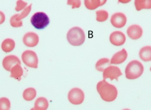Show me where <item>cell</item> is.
Masks as SVG:
<instances>
[{
    "mask_svg": "<svg viewBox=\"0 0 151 110\" xmlns=\"http://www.w3.org/2000/svg\"><path fill=\"white\" fill-rule=\"evenodd\" d=\"M122 75V73L119 67L116 66L111 65L107 67L104 70L103 77L104 80L109 78L111 81L115 79L118 81V77Z\"/></svg>",
    "mask_w": 151,
    "mask_h": 110,
    "instance_id": "52a82bcc",
    "label": "cell"
},
{
    "mask_svg": "<svg viewBox=\"0 0 151 110\" xmlns=\"http://www.w3.org/2000/svg\"><path fill=\"white\" fill-rule=\"evenodd\" d=\"M15 46V42L13 40L7 38L4 40L1 44L2 50L6 52L12 51Z\"/></svg>",
    "mask_w": 151,
    "mask_h": 110,
    "instance_id": "ac0fdd59",
    "label": "cell"
},
{
    "mask_svg": "<svg viewBox=\"0 0 151 110\" xmlns=\"http://www.w3.org/2000/svg\"><path fill=\"white\" fill-rule=\"evenodd\" d=\"M5 19V15L4 13L0 11V24H2L4 22Z\"/></svg>",
    "mask_w": 151,
    "mask_h": 110,
    "instance_id": "83f0119b",
    "label": "cell"
},
{
    "mask_svg": "<svg viewBox=\"0 0 151 110\" xmlns=\"http://www.w3.org/2000/svg\"><path fill=\"white\" fill-rule=\"evenodd\" d=\"M127 17L123 13L118 12L113 14L111 18L110 21L112 25L117 28H121L125 25Z\"/></svg>",
    "mask_w": 151,
    "mask_h": 110,
    "instance_id": "ba28073f",
    "label": "cell"
},
{
    "mask_svg": "<svg viewBox=\"0 0 151 110\" xmlns=\"http://www.w3.org/2000/svg\"><path fill=\"white\" fill-rule=\"evenodd\" d=\"M30 22L32 25L37 29H42L49 24L50 19L47 15L42 12H38L31 17Z\"/></svg>",
    "mask_w": 151,
    "mask_h": 110,
    "instance_id": "277c9868",
    "label": "cell"
},
{
    "mask_svg": "<svg viewBox=\"0 0 151 110\" xmlns=\"http://www.w3.org/2000/svg\"><path fill=\"white\" fill-rule=\"evenodd\" d=\"M32 4H30L24 8L20 14H17L16 19L18 21L21 20L26 17L30 13L32 8Z\"/></svg>",
    "mask_w": 151,
    "mask_h": 110,
    "instance_id": "603a6c76",
    "label": "cell"
},
{
    "mask_svg": "<svg viewBox=\"0 0 151 110\" xmlns=\"http://www.w3.org/2000/svg\"><path fill=\"white\" fill-rule=\"evenodd\" d=\"M24 63L29 67L37 68L38 67V58L35 52L27 50L24 51L21 56Z\"/></svg>",
    "mask_w": 151,
    "mask_h": 110,
    "instance_id": "5b68a950",
    "label": "cell"
},
{
    "mask_svg": "<svg viewBox=\"0 0 151 110\" xmlns=\"http://www.w3.org/2000/svg\"><path fill=\"white\" fill-rule=\"evenodd\" d=\"M144 68L142 64L137 60L130 61L125 69L126 78L129 79H134L140 76L143 73Z\"/></svg>",
    "mask_w": 151,
    "mask_h": 110,
    "instance_id": "7a4b0ae2",
    "label": "cell"
},
{
    "mask_svg": "<svg viewBox=\"0 0 151 110\" xmlns=\"http://www.w3.org/2000/svg\"><path fill=\"white\" fill-rule=\"evenodd\" d=\"M22 40L24 44L27 46L33 47L37 45L39 38L37 34L32 32H29L24 35Z\"/></svg>",
    "mask_w": 151,
    "mask_h": 110,
    "instance_id": "30bf717a",
    "label": "cell"
},
{
    "mask_svg": "<svg viewBox=\"0 0 151 110\" xmlns=\"http://www.w3.org/2000/svg\"><path fill=\"white\" fill-rule=\"evenodd\" d=\"M19 64H17L12 67L10 71V76L19 81L21 79V76L23 74V70Z\"/></svg>",
    "mask_w": 151,
    "mask_h": 110,
    "instance_id": "2e32d148",
    "label": "cell"
},
{
    "mask_svg": "<svg viewBox=\"0 0 151 110\" xmlns=\"http://www.w3.org/2000/svg\"><path fill=\"white\" fill-rule=\"evenodd\" d=\"M48 102L46 98L44 97H40L35 101L32 109L45 110L48 108Z\"/></svg>",
    "mask_w": 151,
    "mask_h": 110,
    "instance_id": "e0dca14e",
    "label": "cell"
},
{
    "mask_svg": "<svg viewBox=\"0 0 151 110\" xmlns=\"http://www.w3.org/2000/svg\"><path fill=\"white\" fill-rule=\"evenodd\" d=\"M10 107L9 100L5 97L0 98V110H9Z\"/></svg>",
    "mask_w": 151,
    "mask_h": 110,
    "instance_id": "cb8c5ba5",
    "label": "cell"
},
{
    "mask_svg": "<svg viewBox=\"0 0 151 110\" xmlns=\"http://www.w3.org/2000/svg\"><path fill=\"white\" fill-rule=\"evenodd\" d=\"M128 36L133 40H137L139 38L142 34V29L140 26L137 24L130 26L127 31Z\"/></svg>",
    "mask_w": 151,
    "mask_h": 110,
    "instance_id": "7c38bea8",
    "label": "cell"
},
{
    "mask_svg": "<svg viewBox=\"0 0 151 110\" xmlns=\"http://www.w3.org/2000/svg\"><path fill=\"white\" fill-rule=\"evenodd\" d=\"M67 4L72 6V9L79 8L81 4V0H67Z\"/></svg>",
    "mask_w": 151,
    "mask_h": 110,
    "instance_id": "4316f807",
    "label": "cell"
},
{
    "mask_svg": "<svg viewBox=\"0 0 151 110\" xmlns=\"http://www.w3.org/2000/svg\"><path fill=\"white\" fill-rule=\"evenodd\" d=\"M126 37L122 32L116 31L111 33L109 37L111 43L116 46L122 45L124 44L126 41Z\"/></svg>",
    "mask_w": 151,
    "mask_h": 110,
    "instance_id": "9c48e42d",
    "label": "cell"
},
{
    "mask_svg": "<svg viewBox=\"0 0 151 110\" xmlns=\"http://www.w3.org/2000/svg\"><path fill=\"white\" fill-rule=\"evenodd\" d=\"M17 15L15 14L11 17L10 19V23L11 26L14 27H19L22 26L23 23L22 21H18L16 19Z\"/></svg>",
    "mask_w": 151,
    "mask_h": 110,
    "instance_id": "d4e9b609",
    "label": "cell"
},
{
    "mask_svg": "<svg viewBox=\"0 0 151 110\" xmlns=\"http://www.w3.org/2000/svg\"><path fill=\"white\" fill-rule=\"evenodd\" d=\"M110 65L109 59L106 58H102L96 62L95 65V68L97 70L103 71L106 68Z\"/></svg>",
    "mask_w": 151,
    "mask_h": 110,
    "instance_id": "ffe728a7",
    "label": "cell"
},
{
    "mask_svg": "<svg viewBox=\"0 0 151 110\" xmlns=\"http://www.w3.org/2000/svg\"><path fill=\"white\" fill-rule=\"evenodd\" d=\"M96 89L101 98L106 101H113L117 97L118 91L116 87L105 80L103 79L98 83Z\"/></svg>",
    "mask_w": 151,
    "mask_h": 110,
    "instance_id": "6da1fadb",
    "label": "cell"
},
{
    "mask_svg": "<svg viewBox=\"0 0 151 110\" xmlns=\"http://www.w3.org/2000/svg\"><path fill=\"white\" fill-rule=\"evenodd\" d=\"M127 53L124 48H123L112 56L110 61L111 64H119L124 62L127 57Z\"/></svg>",
    "mask_w": 151,
    "mask_h": 110,
    "instance_id": "4fadbf2b",
    "label": "cell"
},
{
    "mask_svg": "<svg viewBox=\"0 0 151 110\" xmlns=\"http://www.w3.org/2000/svg\"><path fill=\"white\" fill-rule=\"evenodd\" d=\"M118 1L122 3L126 4L129 2L131 0H118Z\"/></svg>",
    "mask_w": 151,
    "mask_h": 110,
    "instance_id": "f1b7e54d",
    "label": "cell"
},
{
    "mask_svg": "<svg viewBox=\"0 0 151 110\" xmlns=\"http://www.w3.org/2000/svg\"><path fill=\"white\" fill-rule=\"evenodd\" d=\"M107 0H84L86 7L88 9L93 10L105 4Z\"/></svg>",
    "mask_w": 151,
    "mask_h": 110,
    "instance_id": "5bb4252c",
    "label": "cell"
},
{
    "mask_svg": "<svg viewBox=\"0 0 151 110\" xmlns=\"http://www.w3.org/2000/svg\"><path fill=\"white\" fill-rule=\"evenodd\" d=\"M134 4L137 11L151 8V0H134Z\"/></svg>",
    "mask_w": 151,
    "mask_h": 110,
    "instance_id": "d6986e66",
    "label": "cell"
},
{
    "mask_svg": "<svg viewBox=\"0 0 151 110\" xmlns=\"http://www.w3.org/2000/svg\"><path fill=\"white\" fill-rule=\"evenodd\" d=\"M67 39L71 45L74 46H80L85 41V34L81 28L79 27H74L68 31Z\"/></svg>",
    "mask_w": 151,
    "mask_h": 110,
    "instance_id": "3957f363",
    "label": "cell"
},
{
    "mask_svg": "<svg viewBox=\"0 0 151 110\" xmlns=\"http://www.w3.org/2000/svg\"><path fill=\"white\" fill-rule=\"evenodd\" d=\"M2 63L4 68L9 71L12 67L16 64L18 63L20 65L21 62L17 56L10 55L6 56L3 59Z\"/></svg>",
    "mask_w": 151,
    "mask_h": 110,
    "instance_id": "8fae6325",
    "label": "cell"
},
{
    "mask_svg": "<svg viewBox=\"0 0 151 110\" xmlns=\"http://www.w3.org/2000/svg\"><path fill=\"white\" fill-rule=\"evenodd\" d=\"M68 99L72 104L78 105L81 104L84 98V94L83 91L78 88L71 89L68 94Z\"/></svg>",
    "mask_w": 151,
    "mask_h": 110,
    "instance_id": "8992f818",
    "label": "cell"
},
{
    "mask_svg": "<svg viewBox=\"0 0 151 110\" xmlns=\"http://www.w3.org/2000/svg\"><path fill=\"white\" fill-rule=\"evenodd\" d=\"M15 9L17 12L21 11L25 8L27 4V3L22 0H17Z\"/></svg>",
    "mask_w": 151,
    "mask_h": 110,
    "instance_id": "484cf974",
    "label": "cell"
},
{
    "mask_svg": "<svg viewBox=\"0 0 151 110\" xmlns=\"http://www.w3.org/2000/svg\"><path fill=\"white\" fill-rule=\"evenodd\" d=\"M140 58L145 62L151 60V47L150 46H146L142 47L139 52Z\"/></svg>",
    "mask_w": 151,
    "mask_h": 110,
    "instance_id": "9a60e30c",
    "label": "cell"
},
{
    "mask_svg": "<svg viewBox=\"0 0 151 110\" xmlns=\"http://www.w3.org/2000/svg\"><path fill=\"white\" fill-rule=\"evenodd\" d=\"M96 20L99 22H103L106 20L109 16L108 12L104 10H99L96 12Z\"/></svg>",
    "mask_w": 151,
    "mask_h": 110,
    "instance_id": "7402d4cb",
    "label": "cell"
},
{
    "mask_svg": "<svg viewBox=\"0 0 151 110\" xmlns=\"http://www.w3.org/2000/svg\"><path fill=\"white\" fill-rule=\"evenodd\" d=\"M36 90L33 88H28L23 91V97L24 99L27 101H31L33 100L36 95Z\"/></svg>",
    "mask_w": 151,
    "mask_h": 110,
    "instance_id": "44dd1931",
    "label": "cell"
}]
</instances>
